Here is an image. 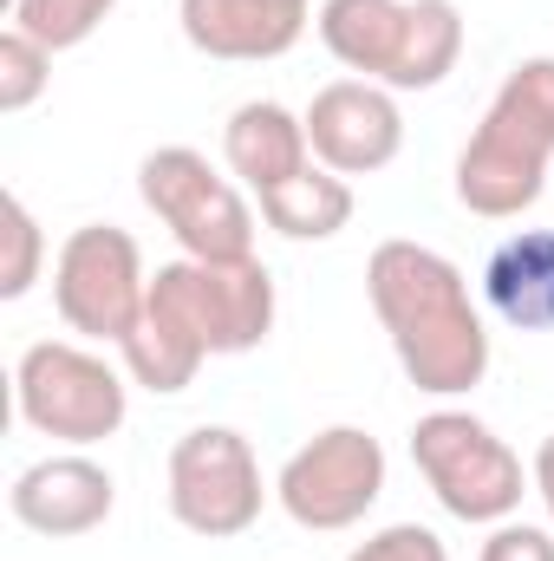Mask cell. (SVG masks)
<instances>
[{"mask_svg": "<svg viewBox=\"0 0 554 561\" xmlns=\"http://www.w3.org/2000/svg\"><path fill=\"white\" fill-rule=\"evenodd\" d=\"M143 300H150V275H143V249L131 229L85 222L66 236V249L53 262V307L79 340L125 346Z\"/></svg>", "mask_w": 554, "mask_h": 561, "instance_id": "9c48e42d", "label": "cell"}, {"mask_svg": "<svg viewBox=\"0 0 554 561\" xmlns=\"http://www.w3.org/2000/svg\"><path fill=\"white\" fill-rule=\"evenodd\" d=\"M412 463L430 483V496L476 529H496L522 510V490H535V477L522 470V457L476 419L457 405H437L412 424Z\"/></svg>", "mask_w": 554, "mask_h": 561, "instance_id": "5b68a950", "label": "cell"}, {"mask_svg": "<svg viewBox=\"0 0 554 561\" xmlns=\"http://www.w3.org/2000/svg\"><path fill=\"white\" fill-rule=\"evenodd\" d=\"M483 300L516 333H554V229H516L483 262Z\"/></svg>", "mask_w": 554, "mask_h": 561, "instance_id": "2e32d148", "label": "cell"}, {"mask_svg": "<svg viewBox=\"0 0 554 561\" xmlns=\"http://www.w3.org/2000/svg\"><path fill=\"white\" fill-rule=\"evenodd\" d=\"M0 216H7L0 300H26V294H33V280H39V262H46V236H39V222H33V209H26L20 196H7V203H0Z\"/></svg>", "mask_w": 554, "mask_h": 561, "instance_id": "ffe728a7", "label": "cell"}, {"mask_svg": "<svg viewBox=\"0 0 554 561\" xmlns=\"http://www.w3.org/2000/svg\"><path fill=\"white\" fill-rule=\"evenodd\" d=\"M112 503H118V483H112V470H105L99 457H85V450L39 457V463H26V470L13 477V490H7L13 523L33 529V536H46V542H72V536L105 529Z\"/></svg>", "mask_w": 554, "mask_h": 561, "instance_id": "7c38bea8", "label": "cell"}, {"mask_svg": "<svg viewBox=\"0 0 554 561\" xmlns=\"http://www.w3.org/2000/svg\"><path fill=\"white\" fill-rule=\"evenodd\" d=\"M196 294H203V313H209L216 359L255 353V346L275 333V275L262 268V255H242V262H196Z\"/></svg>", "mask_w": 554, "mask_h": 561, "instance_id": "9a60e30c", "label": "cell"}, {"mask_svg": "<svg viewBox=\"0 0 554 561\" xmlns=\"http://www.w3.org/2000/svg\"><path fill=\"white\" fill-rule=\"evenodd\" d=\"M476 561H554V536L549 529H535V523H496L489 529V542H483V556Z\"/></svg>", "mask_w": 554, "mask_h": 561, "instance_id": "7402d4cb", "label": "cell"}, {"mask_svg": "<svg viewBox=\"0 0 554 561\" xmlns=\"http://www.w3.org/2000/svg\"><path fill=\"white\" fill-rule=\"evenodd\" d=\"M112 7L118 0H13V26L39 39L46 53H72L112 20Z\"/></svg>", "mask_w": 554, "mask_h": 561, "instance_id": "ac0fdd59", "label": "cell"}, {"mask_svg": "<svg viewBox=\"0 0 554 561\" xmlns=\"http://www.w3.org/2000/svg\"><path fill=\"white\" fill-rule=\"evenodd\" d=\"M346 561H450V549H443V536L424 529V523H392V529L366 536Z\"/></svg>", "mask_w": 554, "mask_h": 561, "instance_id": "44dd1931", "label": "cell"}, {"mask_svg": "<svg viewBox=\"0 0 554 561\" xmlns=\"http://www.w3.org/2000/svg\"><path fill=\"white\" fill-rule=\"evenodd\" d=\"M125 353V373L131 386L170 399V392H189L196 373L216 359V340H209V313H203V294H196V262H163L150 275V300H143L131 340L118 346Z\"/></svg>", "mask_w": 554, "mask_h": 561, "instance_id": "30bf717a", "label": "cell"}, {"mask_svg": "<svg viewBox=\"0 0 554 561\" xmlns=\"http://www.w3.org/2000/svg\"><path fill=\"white\" fill-rule=\"evenodd\" d=\"M320 46L385 92H430L463 59V7L457 0H320Z\"/></svg>", "mask_w": 554, "mask_h": 561, "instance_id": "3957f363", "label": "cell"}, {"mask_svg": "<svg viewBox=\"0 0 554 561\" xmlns=\"http://www.w3.org/2000/svg\"><path fill=\"white\" fill-rule=\"evenodd\" d=\"M255 203H262V222L287 242H333L353 222V183L326 163H307L293 183H280Z\"/></svg>", "mask_w": 554, "mask_h": 561, "instance_id": "e0dca14e", "label": "cell"}, {"mask_svg": "<svg viewBox=\"0 0 554 561\" xmlns=\"http://www.w3.org/2000/svg\"><path fill=\"white\" fill-rule=\"evenodd\" d=\"M385 496V444L366 424H326L313 431L275 477V503L287 523L313 536H339L366 523V510Z\"/></svg>", "mask_w": 554, "mask_h": 561, "instance_id": "ba28073f", "label": "cell"}, {"mask_svg": "<svg viewBox=\"0 0 554 561\" xmlns=\"http://www.w3.org/2000/svg\"><path fill=\"white\" fill-rule=\"evenodd\" d=\"M170 516L203 536V542H235L262 523L268 510V483H262V457L235 424H196L176 437L170 450Z\"/></svg>", "mask_w": 554, "mask_h": 561, "instance_id": "52a82bcc", "label": "cell"}, {"mask_svg": "<svg viewBox=\"0 0 554 561\" xmlns=\"http://www.w3.org/2000/svg\"><path fill=\"white\" fill-rule=\"evenodd\" d=\"M529 477H535V496H542V510H549V523H554V431L542 437V450H535Z\"/></svg>", "mask_w": 554, "mask_h": 561, "instance_id": "603a6c76", "label": "cell"}, {"mask_svg": "<svg viewBox=\"0 0 554 561\" xmlns=\"http://www.w3.org/2000/svg\"><path fill=\"white\" fill-rule=\"evenodd\" d=\"M222 163H229V176H235L249 196H268L280 183H293V176L313 163L307 118L287 112V105H275V99L235 105L229 125H222Z\"/></svg>", "mask_w": 554, "mask_h": 561, "instance_id": "5bb4252c", "label": "cell"}, {"mask_svg": "<svg viewBox=\"0 0 554 561\" xmlns=\"http://www.w3.org/2000/svg\"><path fill=\"white\" fill-rule=\"evenodd\" d=\"M13 405H20L26 431L53 437L66 450H92L125 431L131 373H118L105 353H92L79 340H33L13 366Z\"/></svg>", "mask_w": 554, "mask_h": 561, "instance_id": "277c9868", "label": "cell"}, {"mask_svg": "<svg viewBox=\"0 0 554 561\" xmlns=\"http://www.w3.org/2000/svg\"><path fill=\"white\" fill-rule=\"evenodd\" d=\"M183 39L203 59H229V66H262L300 46L313 0H183L176 7Z\"/></svg>", "mask_w": 554, "mask_h": 561, "instance_id": "4fadbf2b", "label": "cell"}, {"mask_svg": "<svg viewBox=\"0 0 554 561\" xmlns=\"http://www.w3.org/2000/svg\"><path fill=\"white\" fill-rule=\"evenodd\" d=\"M143 209L176 236L189 262H242L255 255V209L235 176H222L203 150L163 144L138 163Z\"/></svg>", "mask_w": 554, "mask_h": 561, "instance_id": "8992f818", "label": "cell"}, {"mask_svg": "<svg viewBox=\"0 0 554 561\" xmlns=\"http://www.w3.org/2000/svg\"><path fill=\"white\" fill-rule=\"evenodd\" d=\"M554 163V53L522 59L489 112L476 118L470 144L457 150V203L483 222H516L542 203Z\"/></svg>", "mask_w": 554, "mask_h": 561, "instance_id": "7a4b0ae2", "label": "cell"}, {"mask_svg": "<svg viewBox=\"0 0 554 561\" xmlns=\"http://www.w3.org/2000/svg\"><path fill=\"white\" fill-rule=\"evenodd\" d=\"M53 85V53L39 39H26L20 26L0 33V112H26L39 105Z\"/></svg>", "mask_w": 554, "mask_h": 561, "instance_id": "d6986e66", "label": "cell"}, {"mask_svg": "<svg viewBox=\"0 0 554 561\" xmlns=\"http://www.w3.org/2000/svg\"><path fill=\"white\" fill-rule=\"evenodd\" d=\"M366 300L424 399H463L489 379V327L450 255L405 236L379 242L366 262Z\"/></svg>", "mask_w": 554, "mask_h": 561, "instance_id": "6da1fadb", "label": "cell"}, {"mask_svg": "<svg viewBox=\"0 0 554 561\" xmlns=\"http://www.w3.org/2000/svg\"><path fill=\"white\" fill-rule=\"evenodd\" d=\"M300 118H307L313 163H326L339 176H379L405 150L399 92H385L372 79H333V85H320Z\"/></svg>", "mask_w": 554, "mask_h": 561, "instance_id": "8fae6325", "label": "cell"}]
</instances>
